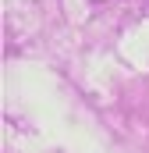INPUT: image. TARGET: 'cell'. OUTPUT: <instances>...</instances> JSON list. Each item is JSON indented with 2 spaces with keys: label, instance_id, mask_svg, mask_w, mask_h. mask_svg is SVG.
Masks as SVG:
<instances>
[]
</instances>
